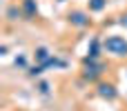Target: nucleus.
I'll return each mask as SVG.
<instances>
[{"label":"nucleus","instance_id":"obj_8","mask_svg":"<svg viewBox=\"0 0 127 111\" xmlns=\"http://www.w3.org/2000/svg\"><path fill=\"white\" fill-rule=\"evenodd\" d=\"M47 91H49V85L42 82V85H40V93H47Z\"/></svg>","mask_w":127,"mask_h":111},{"label":"nucleus","instance_id":"obj_7","mask_svg":"<svg viewBox=\"0 0 127 111\" xmlns=\"http://www.w3.org/2000/svg\"><path fill=\"white\" fill-rule=\"evenodd\" d=\"M7 16H9V20H16V16H20V11H18L16 7H11V9L7 11Z\"/></svg>","mask_w":127,"mask_h":111},{"label":"nucleus","instance_id":"obj_1","mask_svg":"<svg viewBox=\"0 0 127 111\" xmlns=\"http://www.w3.org/2000/svg\"><path fill=\"white\" fill-rule=\"evenodd\" d=\"M103 47H105L107 53H114V56H127V40H125V38H121V36H109V38H105Z\"/></svg>","mask_w":127,"mask_h":111},{"label":"nucleus","instance_id":"obj_3","mask_svg":"<svg viewBox=\"0 0 127 111\" xmlns=\"http://www.w3.org/2000/svg\"><path fill=\"white\" fill-rule=\"evenodd\" d=\"M98 93H100L103 98H109V100L116 98V89H114L112 85H100V87H98Z\"/></svg>","mask_w":127,"mask_h":111},{"label":"nucleus","instance_id":"obj_5","mask_svg":"<svg viewBox=\"0 0 127 111\" xmlns=\"http://www.w3.org/2000/svg\"><path fill=\"white\" fill-rule=\"evenodd\" d=\"M22 7H25L27 16H33V13H36V2H33V0H22Z\"/></svg>","mask_w":127,"mask_h":111},{"label":"nucleus","instance_id":"obj_9","mask_svg":"<svg viewBox=\"0 0 127 111\" xmlns=\"http://www.w3.org/2000/svg\"><path fill=\"white\" fill-rule=\"evenodd\" d=\"M121 22H123V24H127V16H125V18H123V20H121Z\"/></svg>","mask_w":127,"mask_h":111},{"label":"nucleus","instance_id":"obj_2","mask_svg":"<svg viewBox=\"0 0 127 111\" xmlns=\"http://www.w3.org/2000/svg\"><path fill=\"white\" fill-rule=\"evenodd\" d=\"M69 22L76 24V27H87L89 24V18L83 11H74V13H69Z\"/></svg>","mask_w":127,"mask_h":111},{"label":"nucleus","instance_id":"obj_6","mask_svg":"<svg viewBox=\"0 0 127 111\" xmlns=\"http://www.w3.org/2000/svg\"><path fill=\"white\" fill-rule=\"evenodd\" d=\"M105 4H107V0H92V2H89V9H92V11H103Z\"/></svg>","mask_w":127,"mask_h":111},{"label":"nucleus","instance_id":"obj_4","mask_svg":"<svg viewBox=\"0 0 127 111\" xmlns=\"http://www.w3.org/2000/svg\"><path fill=\"white\" fill-rule=\"evenodd\" d=\"M36 60L38 62H42V65H47L51 58H49V51L45 49V47H40V49H36Z\"/></svg>","mask_w":127,"mask_h":111}]
</instances>
